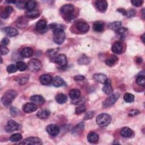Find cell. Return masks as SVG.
Listing matches in <instances>:
<instances>
[{"mask_svg":"<svg viewBox=\"0 0 145 145\" xmlns=\"http://www.w3.org/2000/svg\"><path fill=\"white\" fill-rule=\"evenodd\" d=\"M74 7L72 4H66L62 6L60 8L61 13L63 15L65 19L67 21H70L74 19Z\"/></svg>","mask_w":145,"mask_h":145,"instance_id":"obj_1","label":"cell"},{"mask_svg":"<svg viewBox=\"0 0 145 145\" xmlns=\"http://www.w3.org/2000/svg\"><path fill=\"white\" fill-rule=\"evenodd\" d=\"M17 96L16 91L12 89L7 90L1 98V102L5 106H8L12 102Z\"/></svg>","mask_w":145,"mask_h":145,"instance_id":"obj_2","label":"cell"},{"mask_svg":"<svg viewBox=\"0 0 145 145\" xmlns=\"http://www.w3.org/2000/svg\"><path fill=\"white\" fill-rule=\"evenodd\" d=\"M111 116L106 113H101L98 115L96 118L97 124L100 127H105L111 122Z\"/></svg>","mask_w":145,"mask_h":145,"instance_id":"obj_3","label":"cell"},{"mask_svg":"<svg viewBox=\"0 0 145 145\" xmlns=\"http://www.w3.org/2000/svg\"><path fill=\"white\" fill-rule=\"evenodd\" d=\"M120 97V93L118 92L112 94L109 96H108L103 102V106L105 108H108L113 105L118 99Z\"/></svg>","mask_w":145,"mask_h":145,"instance_id":"obj_4","label":"cell"},{"mask_svg":"<svg viewBox=\"0 0 145 145\" xmlns=\"http://www.w3.org/2000/svg\"><path fill=\"white\" fill-rule=\"evenodd\" d=\"M42 67L41 62L38 59L33 58L31 59L28 63V68L29 70L32 71H39Z\"/></svg>","mask_w":145,"mask_h":145,"instance_id":"obj_5","label":"cell"},{"mask_svg":"<svg viewBox=\"0 0 145 145\" xmlns=\"http://www.w3.org/2000/svg\"><path fill=\"white\" fill-rule=\"evenodd\" d=\"M20 129V125L13 120L8 121L6 126L5 127V130L7 133H12L16 130H19Z\"/></svg>","mask_w":145,"mask_h":145,"instance_id":"obj_6","label":"cell"},{"mask_svg":"<svg viewBox=\"0 0 145 145\" xmlns=\"http://www.w3.org/2000/svg\"><path fill=\"white\" fill-rule=\"evenodd\" d=\"M53 61L62 67L65 66L67 63V57L63 54H60L54 57L53 58Z\"/></svg>","mask_w":145,"mask_h":145,"instance_id":"obj_7","label":"cell"},{"mask_svg":"<svg viewBox=\"0 0 145 145\" xmlns=\"http://www.w3.org/2000/svg\"><path fill=\"white\" fill-rule=\"evenodd\" d=\"M36 29L39 33H40L46 32L48 30L46 21L45 19L39 20L36 24Z\"/></svg>","mask_w":145,"mask_h":145,"instance_id":"obj_8","label":"cell"},{"mask_svg":"<svg viewBox=\"0 0 145 145\" xmlns=\"http://www.w3.org/2000/svg\"><path fill=\"white\" fill-rule=\"evenodd\" d=\"M21 144H42V142L41 140L37 138V137H28L24 139L21 143H20Z\"/></svg>","mask_w":145,"mask_h":145,"instance_id":"obj_9","label":"cell"},{"mask_svg":"<svg viewBox=\"0 0 145 145\" xmlns=\"http://www.w3.org/2000/svg\"><path fill=\"white\" fill-rule=\"evenodd\" d=\"M46 130L49 135L53 137H56L59 134L60 129L59 126H57V125L50 124L47 126L46 128Z\"/></svg>","mask_w":145,"mask_h":145,"instance_id":"obj_10","label":"cell"},{"mask_svg":"<svg viewBox=\"0 0 145 145\" xmlns=\"http://www.w3.org/2000/svg\"><path fill=\"white\" fill-rule=\"evenodd\" d=\"M112 52L117 54H120L123 51V45L122 42L120 41H115L112 46Z\"/></svg>","mask_w":145,"mask_h":145,"instance_id":"obj_11","label":"cell"},{"mask_svg":"<svg viewBox=\"0 0 145 145\" xmlns=\"http://www.w3.org/2000/svg\"><path fill=\"white\" fill-rule=\"evenodd\" d=\"M95 6L99 11L104 12L107 9L108 3L105 0H98L95 2Z\"/></svg>","mask_w":145,"mask_h":145,"instance_id":"obj_12","label":"cell"},{"mask_svg":"<svg viewBox=\"0 0 145 145\" xmlns=\"http://www.w3.org/2000/svg\"><path fill=\"white\" fill-rule=\"evenodd\" d=\"M37 109V105L33 103H27L23 106V110L25 113H30L36 111Z\"/></svg>","mask_w":145,"mask_h":145,"instance_id":"obj_13","label":"cell"},{"mask_svg":"<svg viewBox=\"0 0 145 145\" xmlns=\"http://www.w3.org/2000/svg\"><path fill=\"white\" fill-rule=\"evenodd\" d=\"M76 27L78 29V30L82 33L87 32L89 28L88 24L84 22H77L76 24Z\"/></svg>","mask_w":145,"mask_h":145,"instance_id":"obj_14","label":"cell"},{"mask_svg":"<svg viewBox=\"0 0 145 145\" xmlns=\"http://www.w3.org/2000/svg\"><path fill=\"white\" fill-rule=\"evenodd\" d=\"M40 83L43 85H49L52 83L53 79L52 76L48 74H43L39 78Z\"/></svg>","mask_w":145,"mask_h":145,"instance_id":"obj_15","label":"cell"},{"mask_svg":"<svg viewBox=\"0 0 145 145\" xmlns=\"http://www.w3.org/2000/svg\"><path fill=\"white\" fill-rule=\"evenodd\" d=\"M120 134L124 138H130L133 135V130L127 127H124L120 130Z\"/></svg>","mask_w":145,"mask_h":145,"instance_id":"obj_16","label":"cell"},{"mask_svg":"<svg viewBox=\"0 0 145 145\" xmlns=\"http://www.w3.org/2000/svg\"><path fill=\"white\" fill-rule=\"evenodd\" d=\"M3 32H5L8 36L10 37L16 36L18 35V31L16 29L11 27H6L2 29Z\"/></svg>","mask_w":145,"mask_h":145,"instance_id":"obj_17","label":"cell"},{"mask_svg":"<svg viewBox=\"0 0 145 145\" xmlns=\"http://www.w3.org/2000/svg\"><path fill=\"white\" fill-rule=\"evenodd\" d=\"M102 90L106 95H110L113 92V88L111 85V82L110 79H107L106 82L104 83V86L103 87Z\"/></svg>","mask_w":145,"mask_h":145,"instance_id":"obj_18","label":"cell"},{"mask_svg":"<svg viewBox=\"0 0 145 145\" xmlns=\"http://www.w3.org/2000/svg\"><path fill=\"white\" fill-rule=\"evenodd\" d=\"M20 55L24 58H29L31 57L33 53V50L30 47H25L23 48L20 51Z\"/></svg>","mask_w":145,"mask_h":145,"instance_id":"obj_19","label":"cell"},{"mask_svg":"<svg viewBox=\"0 0 145 145\" xmlns=\"http://www.w3.org/2000/svg\"><path fill=\"white\" fill-rule=\"evenodd\" d=\"M30 100L32 103L35 104L41 105L45 103V99L40 95H33L30 97Z\"/></svg>","mask_w":145,"mask_h":145,"instance_id":"obj_20","label":"cell"},{"mask_svg":"<svg viewBox=\"0 0 145 145\" xmlns=\"http://www.w3.org/2000/svg\"><path fill=\"white\" fill-rule=\"evenodd\" d=\"M93 79L100 83L104 84L106 82L108 78L105 75L103 74L96 73L93 75Z\"/></svg>","mask_w":145,"mask_h":145,"instance_id":"obj_21","label":"cell"},{"mask_svg":"<svg viewBox=\"0 0 145 145\" xmlns=\"http://www.w3.org/2000/svg\"><path fill=\"white\" fill-rule=\"evenodd\" d=\"M12 11H13V8L10 6H7L2 11L1 14V16L3 19H7L10 16V14L12 13Z\"/></svg>","mask_w":145,"mask_h":145,"instance_id":"obj_22","label":"cell"},{"mask_svg":"<svg viewBox=\"0 0 145 145\" xmlns=\"http://www.w3.org/2000/svg\"><path fill=\"white\" fill-rule=\"evenodd\" d=\"M69 95L70 99H72V100H76L80 97V91L78 89H76V88L71 89L69 91Z\"/></svg>","mask_w":145,"mask_h":145,"instance_id":"obj_23","label":"cell"},{"mask_svg":"<svg viewBox=\"0 0 145 145\" xmlns=\"http://www.w3.org/2000/svg\"><path fill=\"white\" fill-rule=\"evenodd\" d=\"M93 29L96 32H101L103 31L104 28V24L102 22L97 21L95 22L92 25Z\"/></svg>","mask_w":145,"mask_h":145,"instance_id":"obj_24","label":"cell"},{"mask_svg":"<svg viewBox=\"0 0 145 145\" xmlns=\"http://www.w3.org/2000/svg\"><path fill=\"white\" fill-rule=\"evenodd\" d=\"M52 84L54 87H59L64 86L65 84V82L61 77L57 76L53 79Z\"/></svg>","mask_w":145,"mask_h":145,"instance_id":"obj_25","label":"cell"},{"mask_svg":"<svg viewBox=\"0 0 145 145\" xmlns=\"http://www.w3.org/2000/svg\"><path fill=\"white\" fill-rule=\"evenodd\" d=\"M87 140L91 143H95L99 140V135L95 132H90L87 135Z\"/></svg>","mask_w":145,"mask_h":145,"instance_id":"obj_26","label":"cell"},{"mask_svg":"<svg viewBox=\"0 0 145 145\" xmlns=\"http://www.w3.org/2000/svg\"><path fill=\"white\" fill-rule=\"evenodd\" d=\"M118 61V57L115 55H111L107 58L105 61L106 65L109 66H113Z\"/></svg>","mask_w":145,"mask_h":145,"instance_id":"obj_27","label":"cell"},{"mask_svg":"<svg viewBox=\"0 0 145 145\" xmlns=\"http://www.w3.org/2000/svg\"><path fill=\"white\" fill-rule=\"evenodd\" d=\"M50 114V111L47 109H42L37 113V116L40 119H45L48 118Z\"/></svg>","mask_w":145,"mask_h":145,"instance_id":"obj_28","label":"cell"},{"mask_svg":"<svg viewBox=\"0 0 145 145\" xmlns=\"http://www.w3.org/2000/svg\"><path fill=\"white\" fill-rule=\"evenodd\" d=\"M84 128V124L83 122L79 123L76 126H75L72 129V133L73 134H79L82 133Z\"/></svg>","mask_w":145,"mask_h":145,"instance_id":"obj_29","label":"cell"},{"mask_svg":"<svg viewBox=\"0 0 145 145\" xmlns=\"http://www.w3.org/2000/svg\"><path fill=\"white\" fill-rule=\"evenodd\" d=\"M55 99H56V101H57L58 103L61 104H62L65 103L67 101V98L66 95H65V94H63V93H58V94L56 95Z\"/></svg>","mask_w":145,"mask_h":145,"instance_id":"obj_30","label":"cell"},{"mask_svg":"<svg viewBox=\"0 0 145 145\" xmlns=\"http://www.w3.org/2000/svg\"><path fill=\"white\" fill-rule=\"evenodd\" d=\"M37 2L33 0L28 1L25 3V8L27 10V11H32L35 10Z\"/></svg>","mask_w":145,"mask_h":145,"instance_id":"obj_31","label":"cell"},{"mask_svg":"<svg viewBox=\"0 0 145 145\" xmlns=\"http://www.w3.org/2000/svg\"><path fill=\"white\" fill-rule=\"evenodd\" d=\"M26 16L29 18H35L39 16L40 12L37 10H33L32 11H27L25 12Z\"/></svg>","mask_w":145,"mask_h":145,"instance_id":"obj_32","label":"cell"},{"mask_svg":"<svg viewBox=\"0 0 145 145\" xmlns=\"http://www.w3.org/2000/svg\"><path fill=\"white\" fill-rule=\"evenodd\" d=\"M22 139V135L20 133H15L11 135L9 140L12 142H16Z\"/></svg>","mask_w":145,"mask_h":145,"instance_id":"obj_33","label":"cell"},{"mask_svg":"<svg viewBox=\"0 0 145 145\" xmlns=\"http://www.w3.org/2000/svg\"><path fill=\"white\" fill-rule=\"evenodd\" d=\"M123 100L126 103H132L134 100V96L130 93H126L123 96Z\"/></svg>","mask_w":145,"mask_h":145,"instance_id":"obj_34","label":"cell"},{"mask_svg":"<svg viewBox=\"0 0 145 145\" xmlns=\"http://www.w3.org/2000/svg\"><path fill=\"white\" fill-rule=\"evenodd\" d=\"M16 66L17 67L18 70H19L20 71H23L25 70L28 67V66L26 65V63L22 61L17 62Z\"/></svg>","mask_w":145,"mask_h":145,"instance_id":"obj_35","label":"cell"},{"mask_svg":"<svg viewBox=\"0 0 145 145\" xmlns=\"http://www.w3.org/2000/svg\"><path fill=\"white\" fill-rule=\"evenodd\" d=\"M127 32V29L126 28H125L124 27H122V26L116 31V32L122 38L123 37H125Z\"/></svg>","mask_w":145,"mask_h":145,"instance_id":"obj_36","label":"cell"},{"mask_svg":"<svg viewBox=\"0 0 145 145\" xmlns=\"http://www.w3.org/2000/svg\"><path fill=\"white\" fill-rule=\"evenodd\" d=\"M121 25H122L121 22H118V21L112 22L109 24V27H110V28L113 30H114L115 31L117 29H118L119 28H120L121 27Z\"/></svg>","mask_w":145,"mask_h":145,"instance_id":"obj_37","label":"cell"},{"mask_svg":"<svg viewBox=\"0 0 145 145\" xmlns=\"http://www.w3.org/2000/svg\"><path fill=\"white\" fill-rule=\"evenodd\" d=\"M136 83L140 86L144 87L145 85V77L144 75H139L137 77Z\"/></svg>","mask_w":145,"mask_h":145,"instance_id":"obj_38","label":"cell"},{"mask_svg":"<svg viewBox=\"0 0 145 145\" xmlns=\"http://www.w3.org/2000/svg\"><path fill=\"white\" fill-rule=\"evenodd\" d=\"M86 110V106L83 104H80L76 108L75 113L76 114H80L85 112Z\"/></svg>","mask_w":145,"mask_h":145,"instance_id":"obj_39","label":"cell"},{"mask_svg":"<svg viewBox=\"0 0 145 145\" xmlns=\"http://www.w3.org/2000/svg\"><path fill=\"white\" fill-rule=\"evenodd\" d=\"M6 70L8 73H14L17 71L18 69H17L16 66H15V65H13V64H11L7 67Z\"/></svg>","mask_w":145,"mask_h":145,"instance_id":"obj_40","label":"cell"},{"mask_svg":"<svg viewBox=\"0 0 145 145\" xmlns=\"http://www.w3.org/2000/svg\"><path fill=\"white\" fill-rule=\"evenodd\" d=\"M0 52H1V54L2 56L6 55L9 52V49L6 46L1 45L0 48Z\"/></svg>","mask_w":145,"mask_h":145,"instance_id":"obj_41","label":"cell"},{"mask_svg":"<svg viewBox=\"0 0 145 145\" xmlns=\"http://www.w3.org/2000/svg\"><path fill=\"white\" fill-rule=\"evenodd\" d=\"M94 114H95V112L93 111H89L85 115L84 120H88L91 119L94 116Z\"/></svg>","mask_w":145,"mask_h":145,"instance_id":"obj_42","label":"cell"},{"mask_svg":"<svg viewBox=\"0 0 145 145\" xmlns=\"http://www.w3.org/2000/svg\"><path fill=\"white\" fill-rule=\"evenodd\" d=\"M131 3L134 6L140 7L142 5V4L143 3V1H142V0H134V1H131Z\"/></svg>","mask_w":145,"mask_h":145,"instance_id":"obj_43","label":"cell"},{"mask_svg":"<svg viewBox=\"0 0 145 145\" xmlns=\"http://www.w3.org/2000/svg\"><path fill=\"white\" fill-rule=\"evenodd\" d=\"M78 62L79 64H87L88 63H89V61L87 57H86L85 56H83L82 58L79 59Z\"/></svg>","mask_w":145,"mask_h":145,"instance_id":"obj_44","label":"cell"},{"mask_svg":"<svg viewBox=\"0 0 145 145\" xmlns=\"http://www.w3.org/2000/svg\"><path fill=\"white\" fill-rule=\"evenodd\" d=\"M25 3L26 2L22 1H16L15 5L16 7H18L19 8H23L24 7H25Z\"/></svg>","mask_w":145,"mask_h":145,"instance_id":"obj_45","label":"cell"},{"mask_svg":"<svg viewBox=\"0 0 145 145\" xmlns=\"http://www.w3.org/2000/svg\"><path fill=\"white\" fill-rule=\"evenodd\" d=\"M136 14V11L133 9V8H131L130 10H129L128 11H127V15L126 16H128L129 18H131V17H133Z\"/></svg>","mask_w":145,"mask_h":145,"instance_id":"obj_46","label":"cell"},{"mask_svg":"<svg viewBox=\"0 0 145 145\" xmlns=\"http://www.w3.org/2000/svg\"><path fill=\"white\" fill-rule=\"evenodd\" d=\"M18 83H19L20 84H24L25 83L27 82L28 81V78L26 77H22V78H19L17 80Z\"/></svg>","mask_w":145,"mask_h":145,"instance_id":"obj_47","label":"cell"},{"mask_svg":"<svg viewBox=\"0 0 145 145\" xmlns=\"http://www.w3.org/2000/svg\"><path fill=\"white\" fill-rule=\"evenodd\" d=\"M140 113V111L137 110V109H133L131 110L129 112V116L130 117H133V116H135L137 114H138Z\"/></svg>","mask_w":145,"mask_h":145,"instance_id":"obj_48","label":"cell"},{"mask_svg":"<svg viewBox=\"0 0 145 145\" xmlns=\"http://www.w3.org/2000/svg\"><path fill=\"white\" fill-rule=\"evenodd\" d=\"M58 49H50L48 51L47 53L48 55H49V56L52 57H54V56H55L56 53H57V50Z\"/></svg>","mask_w":145,"mask_h":145,"instance_id":"obj_49","label":"cell"},{"mask_svg":"<svg viewBox=\"0 0 145 145\" xmlns=\"http://www.w3.org/2000/svg\"><path fill=\"white\" fill-rule=\"evenodd\" d=\"M10 112H11V114L12 116H16L18 114V112H19V110L15 107H11L10 108Z\"/></svg>","mask_w":145,"mask_h":145,"instance_id":"obj_50","label":"cell"},{"mask_svg":"<svg viewBox=\"0 0 145 145\" xmlns=\"http://www.w3.org/2000/svg\"><path fill=\"white\" fill-rule=\"evenodd\" d=\"M9 42H10L9 40L7 37H5L1 41V45L6 46V45H7L9 44Z\"/></svg>","mask_w":145,"mask_h":145,"instance_id":"obj_51","label":"cell"},{"mask_svg":"<svg viewBox=\"0 0 145 145\" xmlns=\"http://www.w3.org/2000/svg\"><path fill=\"white\" fill-rule=\"evenodd\" d=\"M84 76L83 75H78L76 76H75L74 77V79L76 80V81H80V80H83L84 79Z\"/></svg>","mask_w":145,"mask_h":145,"instance_id":"obj_52","label":"cell"},{"mask_svg":"<svg viewBox=\"0 0 145 145\" xmlns=\"http://www.w3.org/2000/svg\"><path fill=\"white\" fill-rule=\"evenodd\" d=\"M117 11L120 12L123 15H127V11L125 10L124 8H118Z\"/></svg>","mask_w":145,"mask_h":145,"instance_id":"obj_53","label":"cell"},{"mask_svg":"<svg viewBox=\"0 0 145 145\" xmlns=\"http://www.w3.org/2000/svg\"><path fill=\"white\" fill-rule=\"evenodd\" d=\"M136 62L138 63H140L142 62V58L141 57H137L136 58Z\"/></svg>","mask_w":145,"mask_h":145,"instance_id":"obj_54","label":"cell"},{"mask_svg":"<svg viewBox=\"0 0 145 145\" xmlns=\"http://www.w3.org/2000/svg\"><path fill=\"white\" fill-rule=\"evenodd\" d=\"M144 34H143V35L142 36V37H141L142 40V41H143V42H144Z\"/></svg>","mask_w":145,"mask_h":145,"instance_id":"obj_55","label":"cell"}]
</instances>
